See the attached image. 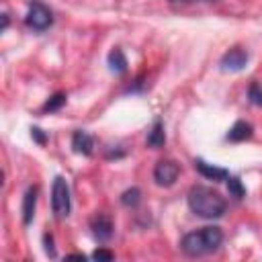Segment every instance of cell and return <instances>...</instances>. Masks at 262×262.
<instances>
[{"instance_id":"6da1fadb","label":"cell","mask_w":262,"mask_h":262,"mask_svg":"<svg viewBox=\"0 0 262 262\" xmlns=\"http://www.w3.org/2000/svg\"><path fill=\"white\" fill-rule=\"evenodd\" d=\"M186 203H188V209L203 219H219L227 209L225 199L215 188L203 186V184H194L188 190Z\"/></svg>"},{"instance_id":"7a4b0ae2","label":"cell","mask_w":262,"mask_h":262,"mask_svg":"<svg viewBox=\"0 0 262 262\" xmlns=\"http://www.w3.org/2000/svg\"><path fill=\"white\" fill-rule=\"evenodd\" d=\"M223 242V231L221 227L217 225H207V227H201L196 231H190L182 237L180 242V250L186 254V256H205V254H211L215 252Z\"/></svg>"},{"instance_id":"3957f363","label":"cell","mask_w":262,"mask_h":262,"mask_svg":"<svg viewBox=\"0 0 262 262\" xmlns=\"http://www.w3.org/2000/svg\"><path fill=\"white\" fill-rule=\"evenodd\" d=\"M51 209L57 219H66L72 209V196H70V186L61 176H55L53 186H51Z\"/></svg>"},{"instance_id":"277c9868","label":"cell","mask_w":262,"mask_h":262,"mask_svg":"<svg viewBox=\"0 0 262 262\" xmlns=\"http://www.w3.org/2000/svg\"><path fill=\"white\" fill-rule=\"evenodd\" d=\"M25 23H27L29 29L41 33V31H45V29L51 27V23H53V14H51V10H49L45 4H41V2H33V4L29 6V10H27Z\"/></svg>"},{"instance_id":"5b68a950","label":"cell","mask_w":262,"mask_h":262,"mask_svg":"<svg viewBox=\"0 0 262 262\" xmlns=\"http://www.w3.org/2000/svg\"><path fill=\"white\" fill-rule=\"evenodd\" d=\"M180 166L174 160H160L154 168V180L158 186H172L178 180Z\"/></svg>"},{"instance_id":"8992f818","label":"cell","mask_w":262,"mask_h":262,"mask_svg":"<svg viewBox=\"0 0 262 262\" xmlns=\"http://www.w3.org/2000/svg\"><path fill=\"white\" fill-rule=\"evenodd\" d=\"M248 59H250V55L244 47H231L229 51L223 53L219 66L223 72H242L248 66Z\"/></svg>"},{"instance_id":"52a82bcc","label":"cell","mask_w":262,"mask_h":262,"mask_svg":"<svg viewBox=\"0 0 262 262\" xmlns=\"http://www.w3.org/2000/svg\"><path fill=\"white\" fill-rule=\"evenodd\" d=\"M90 229H92V235L98 239V242H108L115 233V225H113V219L111 215L106 213H96L92 219H90Z\"/></svg>"},{"instance_id":"ba28073f","label":"cell","mask_w":262,"mask_h":262,"mask_svg":"<svg viewBox=\"0 0 262 262\" xmlns=\"http://www.w3.org/2000/svg\"><path fill=\"white\" fill-rule=\"evenodd\" d=\"M194 168H196V172L203 176V178H207V180H215V182H221V180H227V176H229V172L225 170V168H219V166H213V164H209V162H205V160H194Z\"/></svg>"},{"instance_id":"9c48e42d","label":"cell","mask_w":262,"mask_h":262,"mask_svg":"<svg viewBox=\"0 0 262 262\" xmlns=\"http://www.w3.org/2000/svg\"><path fill=\"white\" fill-rule=\"evenodd\" d=\"M72 147H74L76 154L92 156V151H94V139H92L90 133L78 129V131H74V135H72Z\"/></svg>"},{"instance_id":"30bf717a","label":"cell","mask_w":262,"mask_h":262,"mask_svg":"<svg viewBox=\"0 0 262 262\" xmlns=\"http://www.w3.org/2000/svg\"><path fill=\"white\" fill-rule=\"evenodd\" d=\"M252 133H254V129H252V125L248 121H235L231 125V129L225 133V139L231 141V143H239V141L250 139Z\"/></svg>"},{"instance_id":"8fae6325","label":"cell","mask_w":262,"mask_h":262,"mask_svg":"<svg viewBox=\"0 0 262 262\" xmlns=\"http://www.w3.org/2000/svg\"><path fill=\"white\" fill-rule=\"evenodd\" d=\"M37 186H29L25 196H23V223L29 225L35 217V207H37Z\"/></svg>"},{"instance_id":"7c38bea8","label":"cell","mask_w":262,"mask_h":262,"mask_svg":"<svg viewBox=\"0 0 262 262\" xmlns=\"http://www.w3.org/2000/svg\"><path fill=\"white\" fill-rule=\"evenodd\" d=\"M164 143H166L164 123H162V119H156V121H154V125H151V129H149V133H147L145 145H147V147H151V149H160V147H164Z\"/></svg>"},{"instance_id":"4fadbf2b","label":"cell","mask_w":262,"mask_h":262,"mask_svg":"<svg viewBox=\"0 0 262 262\" xmlns=\"http://www.w3.org/2000/svg\"><path fill=\"white\" fill-rule=\"evenodd\" d=\"M106 61H108V70L113 74H125L127 72V57H125V53L119 47H113L111 49Z\"/></svg>"},{"instance_id":"5bb4252c","label":"cell","mask_w":262,"mask_h":262,"mask_svg":"<svg viewBox=\"0 0 262 262\" xmlns=\"http://www.w3.org/2000/svg\"><path fill=\"white\" fill-rule=\"evenodd\" d=\"M139 203H141V190H139L137 186L127 188V190L121 194V205L127 207V209H135Z\"/></svg>"},{"instance_id":"9a60e30c","label":"cell","mask_w":262,"mask_h":262,"mask_svg":"<svg viewBox=\"0 0 262 262\" xmlns=\"http://www.w3.org/2000/svg\"><path fill=\"white\" fill-rule=\"evenodd\" d=\"M227 190L235 201H242L246 196V186L242 184V180L237 176H227Z\"/></svg>"},{"instance_id":"2e32d148","label":"cell","mask_w":262,"mask_h":262,"mask_svg":"<svg viewBox=\"0 0 262 262\" xmlns=\"http://www.w3.org/2000/svg\"><path fill=\"white\" fill-rule=\"evenodd\" d=\"M63 104H66V94H63V92H57V94H53V96L43 104V111H45V113H55V111H59Z\"/></svg>"},{"instance_id":"e0dca14e","label":"cell","mask_w":262,"mask_h":262,"mask_svg":"<svg viewBox=\"0 0 262 262\" xmlns=\"http://www.w3.org/2000/svg\"><path fill=\"white\" fill-rule=\"evenodd\" d=\"M248 100L254 106H262V86L258 82H252L250 84V88H248Z\"/></svg>"},{"instance_id":"ac0fdd59","label":"cell","mask_w":262,"mask_h":262,"mask_svg":"<svg viewBox=\"0 0 262 262\" xmlns=\"http://www.w3.org/2000/svg\"><path fill=\"white\" fill-rule=\"evenodd\" d=\"M31 137H33L39 145H45V143H47V135H45L39 127H31Z\"/></svg>"},{"instance_id":"d6986e66","label":"cell","mask_w":262,"mask_h":262,"mask_svg":"<svg viewBox=\"0 0 262 262\" xmlns=\"http://www.w3.org/2000/svg\"><path fill=\"white\" fill-rule=\"evenodd\" d=\"M43 242H45V254L55 258V248H53V235L51 233H45L43 235Z\"/></svg>"},{"instance_id":"ffe728a7","label":"cell","mask_w":262,"mask_h":262,"mask_svg":"<svg viewBox=\"0 0 262 262\" xmlns=\"http://www.w3.org/2000/svg\"><path fill=\"white\" fill-rule=\"evenodd\" d=\"M92 258H94V260H113L115 254H113L111 250H102V248H98V250L92 252Z\"/></svg>"},{"instance_id":"44dd1931","label":"cell","mask_w":262,"mask_h":262,"mask_svg":"<svg viewBox=\"0 0 262 262\" xmlns=\"http://www.w3.org/2000/svg\"><path fill=\"white\" fill-rule=\"evenodd\" d=\"M8 27V14H2V31H6Z\"/></svg>"},{"instance_id":"7402d4cb","label":"cell","mask_w":262,"mask_h":262,"mask_svg":"<svg viewBox=\"0 0 262 262\" xmlns=\"http://www.w3.org/2000/svg\"><path fill=\"white\" fill-rule=\"evenodd\" d=\"M68 258H72V260H84L86 256H84V254H70Z\"/></svg>"}]
</instances>
